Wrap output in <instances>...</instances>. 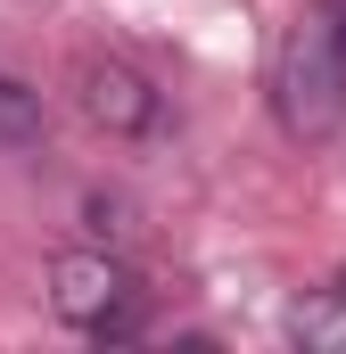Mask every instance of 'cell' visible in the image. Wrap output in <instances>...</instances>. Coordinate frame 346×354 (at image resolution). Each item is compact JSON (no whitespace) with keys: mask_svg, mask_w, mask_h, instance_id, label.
<instances>
[{"mask_svg":"<svg viewBox=\"0 0 346 354\" xmlns=\"http://www.w3.org/2000/svg\"><path fill=\"white\" fill-rule=\"evenodd\" d=\"M42 132H50L42 91L17 83V75H0V149H42Z\"/></svg>","mask_w":346,"mask_h":354,"instance_id":"cell-4","label":"cell"},{"mask_svg":"<svg viewBox=\"0 0 346 354\" xmlns=\"http://www.w3.org/2000/svg\"><path fill=\"white\" fill-rule=\"evenodd\" d=\"M272 115L289 140H330L346 124V0H305L272 50Z\"/></svg>","mask_w":346,"mask_h":354,"instance_id":"cell-1","label":"cell"},{"mask_svg":"<svg viewBox=\"0 0 346 354\" xmlns=\"http://www.w3.org/2000/svg\"><path fill=\"white\" fill-rule=\"evenodd\" d=\"M75 107H83L107 140H149L165 124V91L149 83L132 58H83L75 66Z\"/></svg>","mask_w":346,"mask_h":354,"instance_id":"cell-3","label":"cell"},{"mask_svg":"<svg viewBox=\"0 0 346 354\" xmlns=\"http://www.w3.org/2000/svg\"><path fill=\"white\" fill-rule=\"evenodd\" d=\"M50 313L75 322V330L99 338V346L140 338V288H132V272L116 264V256H99V248L50 256Z\"/></svg>","mask_w":346,"mask_h":354,"instance_id":"cell-2","label":"cell"}]
</instances>
